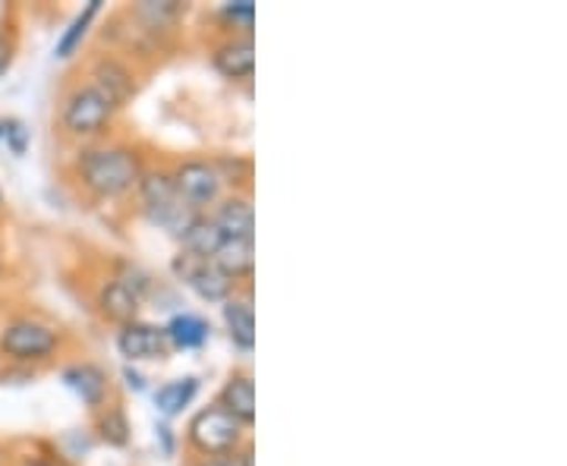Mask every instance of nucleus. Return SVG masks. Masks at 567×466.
<instances>
[{
  "instance_id": "39448f33",
  "label": "nucleus",
  "mask_w": 567,
  "mask_h": 466,
  "mask_svg": "<svg viewBox=\"0 0 567 466\" xmlns=\"http://www.w3.org/2000/svg\"><path fill=\"white\" fill-rule=\"evenodd\" d=\"M246 445V426L224 406L208 404L186 423V447L196 460H224Z\"/></svg>"
},
{
  "instance_id": "2eb2a0df",
  "label": "nucleus",
  "mask_w": 567,
  "mask_h": 466,
  "mask_svg": "<svg viewBox=\"0 0 567 466\" xmlns=\"http://www.w3.org/2000/svg\"><path fill=\"white\" fill-rule=\"evenodd\" d=\"M89 80L99 82L104 92L121 104V107L130 102L133 92H136V76H133L130 63L121 61L117 54H99V58L92 61V66H89Z\"/></svg>"
},
{
  "instance_id": "0eeeda50",
  "label": "nucleus",
  "mask_w": 567,
  "mask_h": 466,
  "mask_svg": "<svg viewBox=\"0 0 567 466\" xmlns=\"http://www.w3.org/2000/svg\"><path fill=\"white\" fill-rule=\"evenodd\" d=\"M171 180L183 203L196 208L199 215H208L224 199L221 170L212 158H183L171 167Z\"/></svg>"
},
{
  "instance_id": "bb28decb",
  "label": "nucleus",
  "mask_w": 567,
  "mask_h": 466,
  "mask_svg": "<svg viewBox=\"0 0 567 466\" xmlns=\"http://www.w3.org/2000/svg\"><path fill=\"white\" fill-rule=\"evenodd\" d=\"M123 382H126V387H130V391H136V394L148 387L145 385V375H142V372H136L133 365H123Z\"/></svg>"
},
{
  "instance_id": "f03ea898",
  "label": "nucleus",
  "mask_w": 567,
  "mask_h": 466,
  "mask_svg": "<svg viewBox=\"0 0 567 466\" xmlns=\"http://www.w3.org/2000/svg\"><path fill=\"white\" fill-rule=\"evenodd\" d=\"M66 346V334L35 312H17L0 322V360L7 369L35 372L51 365Z\"/></svg>"
},
{
  "instance_id": "72a5a7b5",
  "label": "nucleus",
  "mask_w": 567,
  "mask_h": 466,
  "mask_svg": "<svg viewBox=\"0 0 567 466\" xmlns=\"http://www.w3.org/2000/svg\"><path fill=\"white\" fill-rule=\"evenodd\" d=\"M0 139H3V117H0Z\"/></svg>"
},
{
  "instance_id": "6ab92c4d",
  "label": "nucleus",
  "mask_w": 567,
  "mask_h": 466,
  "mask_svg": "<svg viewBox=\"0 0 567 466\" xmlns=\"http://www.w3.org/2000/svg\"><path fill=\"white\" fill-rule=\"evenodd\" d=\"M199 397V379L196 375H181V379H171L155 391V410L164 420H177L186 406Z\"/></svg>"
},
{
  "instance_id": "7c9ffc66",
  "label": "nucleus",
  "mask_w": 567,
  "mask_h": 466,
  "mask_svg": "<svg viewBox=\"0 0 567 466\" xmlns=\"http://www.w3.org/2000/svg\"><path fill=\"white\" fill-rule=\"evenodd\" d=\"M3 211H7V196H3V189H0V218H3Z\"/></svg>"
},
{
  "instance_id": "393cba45",
  "label": "nucleus",
  "mask_w": 567,
  "mask_h": 466,
  "mask_svg": "<svg viewBox=\"0 0 567 466\" xmlns=\"http://www.w3.org/2000/svg\"><path fill=\"white\" fill-rule=\"evenodd\" d=\"M13 466H66L61 457H44V454H22L13 460Z\"/></svg>"
},
{
  "instance_id": "20e7f679",
  "label": "nucleus",
  "mask_w": 567,
  "mask_h": 466,
  "mask_svg": "<svg viewBox=\"0 0 567 466\" xmlns=\"http://www.w3.org/2000/svg\"><path fill=\"white\" fill-rule=\"evenodd\" d=\"M136 199H140L142 215L148 218V224L162 227L164 234H171L177 240L193 227L196 218H203L196 208H189L177 196L167 167H145L140 186H136Z\"/></svg>"
},
{
  "instance_id": "1a4fd4ad",
  "label": "nucleus",
  "mask_w": 567,
  "mask_h": 466,
  "mask_svg": "<svg viewBox=\"0 0 567 466\" xmlns=\"http://www.w3.org/2000/svg\"><path fill=\"white\" fill-rule=\"evenodd\" d=\"M117 350L126 360V365L136 363H155V360H167L171 344H167V334H164V324L152 322H130L123 324L117 331Z\"/></svg>"
},
{
  "instance_id": "2f4dec72",
  "label": "nucleus",
  "mask_w": 567,
  "mask_h": 466,
  "mask_svg": "<svg viewBox=\"0 0 567 466\" xmlns=\"http://www.w3.org/2000/svg\"><path fill=\"white\" fill-rule=\"evenodd\" d=\"M0 382H7V363L0 360Z\"/></svg>"
},
{
  "instance_id": "dca6fc26",
  "label": "nucleus",
  "mask_w": 567,
  "mask_h": 466,
  "mask_svg": "<svg viewBox=\"0 0 567 466\" xmlns=\"http://www.w3.org/2000/svg\"><path fill=\"white\" fill-rule=\"evenodd\" d=\"M208 262L237 287L244 281H252V275H256V240H224L221 249Z\"/></svg>"
},
{
  "instance_id": "f3484780",
  "label": "nucleus",
  "mask_w": 567,
  "mask_h": 466,
  "mask_svg": "<svg viewBox=\"0 0 567 466\" xmlns=\"http://www.w3.org/2000/svg\"><path fill=\"white\" fill-rule=\"evenodd\" d=\"M171 350H203L212 341V324L199 312H177L164 324Z\"/></svg>"
},
{
  "instance_id": "412c9836",
  "label": "nucleus",
  "mask_w": 567,
  "mask_h": 466,
  "mask_svg": "<svg viewBox=\"0 0 567 466\" xmlns=\"http://www.w3.org/2000/svg\"><path fill=\"white\" fill-rule=\"evenodd\" d=\"M224 244V234L218 230V224L212 221L208 215L203 218H196L193 227L186 230L181 237V249L183 252H189V256H196V259H212Z\"/></svg>"
},
{
  "instance_id": "ddd939ff",
  "label": "nucleus",
  "mask_w": 567,
  "mask_h": 466,
  "mask_svg": "<svg viewBox=\"0 0 567 466\" xmlns=\"http://www.w3.org/2000/svg\"><path fill=\"white\" fill-rule=\"evenodd\" d=\"M224 328L230 344L240 353H252L256 350V309H252V287L237 290L227 303H221Z\"/></svg>"
},
{
  "instance_id": "4468645a",
  "label": "nucleus",
  "mask_w": 567,
  "mask_h": 466,
  "mask_svg": "<svg viewBox=\"0 0 567 466\" xmlns=\"http://www.w3.org/2000/svg\"><path fill=\"white\" fill-rule=\"evenodd\" d=\"M218 406H224L237 423H244L246 428L256 426V382L246 369H234L227 375V382L218 391Z\"/></svg>"
},
{
  "instance_id": "9b49d317",
  "label": "nucleus",
  "mask_w": 567,
  "mask_h": 466,
  "mask_svg": "<svg viewBox=\"0 0 567 466\" xmlns=\"http://www.w3.org/2000/svg\"><path fill=\"white\" fill-rule=\"evenodd\" d=\"M208 218L218 224L224 240H256V208L249 193H224V199L212 211Z\"/></svg>"
},
{
  "instance_id": "4be33fe9",
  "label": "nucleus",
  "mask_w": 567,
  "mask_h": 466,
  "mask_svg": "<svg viewBox=\"0 0 567 466\" xmlns=\"http://www.w3.org/2000/svg\"><path fill=\"white\" fill-rule=\"evenodd\" d=\"M221 20H227L234 29H240V35H252V22H256V3L252 0H234L224 3Z\"/></svg>"
},
{
  "instance_id": "c756f323",
  "label": "nucleus",
  "mask_w": 567,
  "mask_h": 466,
  "mask_svg": "<svg viewBox=\"0 0 567 466\" xmlns=\"http://www.w3.org/2000/svg\"><path fill=\"white\" fill-rule=\"evenodd\" d=\"M189 466H224V460H193Z\"/></svg>"
},
{
  "instance_id": "b1692460",
  "label": "nucleus",
  "mask_w": 567,
  "mask_h": 466,
  "mask_svg": "<svg viewBox=\"0 0 567 466\" xmlns=\"http://www.w3.org/2000/svg\"><path fill=\"white\" fill-rule=\"evenodd\" d=\"M0 143H7V148L22 158L25 155V148H29V130H25V123L20 117H3V139Z\"/></svg>"
},
{
  "instance_id": "473e14b6",
  "label": "nucleus",
  "mask_w": 567,
  "mask_h": 466,
  "mask_svg": "<svg viewBox=\"0 0 567 466\" xmlns=\"http://www.w3.org/2000/svg\"><path fill=\"white\" fill-rule=\"evenodd\" d=\"M0 466H7V457H3V451H0Z\"/></svg>"
},
{
  "instance_id": "f257e3e1",
  "label": "nucleus",
  "mask_w": 567,
  "mask_h": 466,
  "mask_svg": "<svg viewBox=\"0 0 567 466\" xmlns=\"http://www.w3.org/2000/svg\"><path fill=\"white\" fill-rule=\"evenodd\" d=\"M145 174V155L140 145L123 139H95L76 148L70 177L95 203H117L136 193Z\"/></svg>"
},
{
  "instance_id": "7ed1b4c3",
  "label": "nucleus",
  "mask_w": 567,
  "mask_h": 466,
  "mask_svg": "<svg viewBox=\"0 0 567 466\" xmlns=\"http://www.w3.org/2000/svg\"><path fill=\"white\" fill-rule=\"evenodd\" d=\"M121 111V104L114 102L99 82L85 76L63 92L61 107H58V126L73 143H95V139H104V133H111Z\"/></svg>"
},
{
  "instance_id": "aec40b11",
  "label": "nucleus",
  "mask_w": 567,
  "mask_h": 466,
  "mask_svg": "<svg viewBox=\"0 0 567 466\" xmlns=\"http://www.w3.org/2000/svg\"><path fill=\"white\" fill-rule=\"evenodd\" d=\"M99 13H102V0H89L80 13L70 20V25L63 29L61 39H58V44H54V58H58V61H70V58H76V54H80L82 41L89 39L92 22H95Z\"/></svg>"
},
{
  "instance_id": "c85d7f7f",
  "label": "nucleus",
  "mask_w": 567,
  "mask_h": 466,
  "mask_svg": "<svg viewBox=\"0 0 567 466\" xmlns=\"http://www.w3.org/2000/svg\"><path fill=\"white\" fill-rule=\"evenodd\" d=\"M3 278H7V252H3V246H0V284H3Z\"/></svg>"
},
{
  "instance_id": "f8f14e48",
  "label": "nucleus",
  "mask_w": 567,
  "mask_h": 466,
  "mask_svg": "<svg viewBox=\"0 0 567 466\" xmlns=\"http://www.w3.org/2000/svg\"><path fill=\"white\" fill-rule=\"evenodd\" d=\"M212 66L230 82L252 80V73H256V41H252V35L234 32V35L218 41L212 48Z\"/></svg>"
},
{
  "instance_id": "a878e982",
  "label": "nucleus",
  "mask_w": 567,
  "mask_h": 466,
  "mask_svg": "<svg viewBox=\"0 0 567 466\" xmlns=\"http://www.w3.org/2000/svg\"><path fill=\"white\" fill-rule=\"evenodd\" d=\"M224 466H256V457H252V442H246L240 451H234L230 457H224Z\"/></svg>"
},
{
  "instance_id": "9d476101",
  "label": "nucleus",
  "mask_w": 567,
  "mask_h": 466,
  "mask_svg": "<svg viewBox=\"0 0 567 466\" xmlns=\"http://www.w3.org/2000/svg\"><path fill=\"white\" fill-rule=\"evenodd\" d=\"M63 385L70 387L76 397L82 401V406L89 410V413H95V410H102L107 401H114L111 397V375H107V369H102L99 363H89V360H82V363L66 365L61 372Z\"/></svg>"
},
{
  "instance_id": "a211bd4d",
  "label": "nucleus",
  "mask_w": 567,
  "mask_h": 466,
  "mask_svg": "<svg viewBox=\"0 0 567 466\" xmlns=\"http://www.w3.org/2000/svg\"><path fill=\"white\" fill-rule=\"evenodd\" d=\"M92 426H95L99 442L107 447H126L130 445V438H133V426H130L126 406H123L117 397L107 401L102 410L92 413Z\"/></svg>"
},
{
  "instance_id": "6e6552de",
  "label": "nucleus",
  "mask_w": 567,
  "mask_h": 466,
  "mask_svg": "<svg viewBox=\"0 0 567 466\" xmlns=\"http://www.w3.org/2000/svg\"><path fill=\"white\" fill-rule=\"evenodd\" d=\"M171 271H174V278H177L181 284L189 287L203 303H227V300L240 290L230 278H224L221 271L208 262V259H196V256H189V252H183V249L171 259Z\"/></svg>"
},
{
  "instance_id": "cd10ccee",
  "label": "nucleus",
  "mask_w": 567,
  "mask_h": 466,
  "mask_svg": "<svg viewBox=\"0 0 567 466\" xmlns=\"http://www.w3.org/2000/svg\"><path fill=\"white\" fill-rule=\"evenodd\" d=\"M155 432H158V442H162L164 454H167V457H174V432H171V426H167V423H158Z\"/></svg>"
},
{
  "instance_id": "423d86ee",
  "label": "nucleus",
  "mask_w": 567,
  "mask_h": 466,
  "mask_svg": "<svg viewBox=\"0 0 567 466\" xmlns=\"http://www.w3.org/2000/svg\"><path fill=\"white\" fill-rule=\"evenodd\" d=\"M152 290V278L148 271H142L140 265H121L111 278H104L99 290H95V309L104 322L123 324L136 322L140 309Z\"/></svg>"
},
{
  "instance_id": "5701e85b",
  "label": "nucleus",
  "mask_w": 567,
  "mask_h": 466,
  "mask_svg": "<svg viewBox=\"0 0 567 466\" xmlns=\"http://www.w3.org/2000/svg\"><path fill=\"white\" fill-rule=\"evenodd\" d=\"M17 51H20L17 25H13V22H3V25H0V80L10 73V66L17 61Z\"/></svg>"
}]
</instances>
